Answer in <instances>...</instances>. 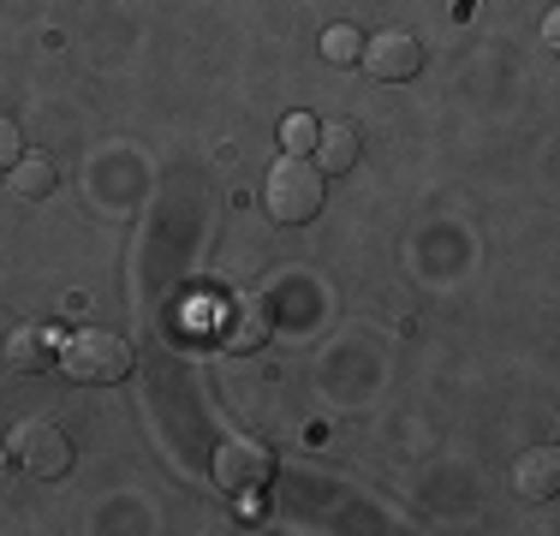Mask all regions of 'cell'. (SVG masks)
<instances>
[{
	"instance_id": "cell-1",
	"label": "cell",
	"mask_w": 560,
	"mask_h": 536,
	"mask_svg": "<svg viewBox=\"0 0 560 536\" xmlns=\"http://www.w3.org/2000/svg\"><path fill=\"white\" fill-rule=\"evenodd\" d=\"M323 179H328V173L316 167V161H304V155H280L275 167H269V179H262V209H269L280 226H304V221H316V214H323V203H328Z\"/></svg>"
},
{
	"instance_id": "cell-2",
	"label": "cell",
	"mask_w": 560,
	"mask_h": 536,
	"mask_svg": "<svg viewBox=\"0 0 560 536\" xmlns=\"http://www.w3.org/2000/svg\"><path fill=\"white\" fill-rule=\"evenodd\" d=\"M131 364H138V352H131V340L114 328H84V334H72L66 352H60V370L72 375V382H90V387L126 382Z\"/></svg>"
},
{
	"instance_id": "cell-3",
	"label": "cell",
	"mask_w": 560,
	"mask_h": 536,
	"mask_svg": "<svg viewBox=\"0 0 560 536\" xmlns=\"http://www.w3.org/2000/svg\"><path fill=\"white\" fill-rule=\"evenodd\" d=\"M7 453H12V465H19L24 477H36V482H60L66 471H72V441H66V429L48 423V418H31V423L12 429Z\"/></svg>"
},
{
	"instance_id": "cell-4",
	"label": "cell",
	"mask_w": 560,
	"mask_h": 536,
	"mask_svg": "<svg viewBox=\"0 0 560 536\" xmlns=\"http://www.w3.org/2000/svg\"><path fill=\"white\" fill-rule=\"evenodd\" d=\"M215 334L226 352H257V346H269L275 334V311L262 292H238V299H226L215 311Z\"/></svg>"
},
{
	"instance_id": "cell-5",
	"label": "cell",
	"mask_w": 560,
	"mask_h": 536,
	"mask_svg": "<svg viewBox=\"0 0 560 536\" xmlns=\"http://www.w3.org/2000/svg\"><path fill=\"white\" fill-rule=\"evenodd\" d=\"M358 66L370 78H382V84H406V78L423 72V43L411 31H382L358 48Z\"/></svg>"
},
{
	"instance_id": "cell-6",
	"label": "cell",
	"mask_w": 560,
	"mask_h": 536,
	"mask_svg": "<svg viewBox=\"0 0 560 536\" xmlns=\"http://www.w3.org/2000/svg\"><path fill=\"white\" fill-rule=\"evenodd\" d=\"M269 477H275V453L262 447V441H250V435L221 441V453H215V482H221L226 494H257Z\"/></svg>"
},
{
	"instance_id": "cell-7",
	"label": "cell",
	"mask_w": 560,
	"mask_h": 536,
	"mask_svg": "<svg viewBox=\"0 0 560 536\" xmlns=\"http://www.w3.org/2000/svg\"><path fill=\"white\" fill-rule=\"evenodd\" d=\"M513 489H518V501H555L560 494V447H530L513 465Z\"/></svg>"
},
{
	"instance_id": "cell-8",
	"label": "cell",
	"mask_w": 560,
	"mask_h": 536,
	"mask_svg": "<svg viewBox=\"0 0 560 536\" xmlns=\"http://www.w3.org/2000/svg\"><path fill=\"white\" fill-rule=\"evenodd\" d=\"M60 358V346H55V328H19L7 340V370H19V375H43L48 364Z\"/></svg>"
},
{
	"instance_id": "cell-9",
	"label": "cell",
	"mask_w": 560,
	"mask_h": 536,
	"mask_svg": "<svg viewBox=\"0 0 560 536\" xmlns=\"http://www.w3.org/2000/svg\"><path fill=\"white\" fill-rule=\"evenodd\" d=\"M316 167L323 173H352L358 167V126L352 119H335V126L316 131Z\"/></svg>"
},
{
	"instance_id": "cell-10",
	"label": "cell",
	"mask_w": 560,
	"mask_h": 536,
	"mask_svg": "<svg viewBox=\"0 0 560 536\" xmlns=\"http://www.w3.org/2000/svg\"><path fill=\"white\" fill-rule=\"evenodd\" d=\"M7 179H12V191H19L24 203H43V197L55 191V161L48 155H19V167H12Z\"/></svg>"
},
{
	"instance_id": "cell-11",
	"label": "cell",
	"mask_w": 560,
	"mask_h": 536,
	"mask_svg": "<svg viewBox=\"0 0 560 536\" xmlns=\"http://www.w3.org/2000/svg\"><path fill=\"white\" fill-rule=\"evenodd\" d=\"M316 131H323V126H316L311 114H287V119H280V143H287V155H311L316 150Z\"/></svg>"
},
{
	"instance_id": "cell-12",
	"label": "cell",
	"mask_w": 560,
	"mask_h": 536,
	"mask_svg": "<svg viewBox=\"0 0 560 536\" xmlns=\"http://www.w3.org/2000/svg\"><path fill=\"white\" fill-rule=\"evenodd\" d=\"M358 48H364V36H358L352 24H335V31L323 36V60H335V66H346V60H358Z\"/></svg>"
},
{
	"instance_id": "cell-13",
	"label": "cell",
	"mask_w": 560,
	"mask_h": 536,
	"mask_svg": "<svg viewBox=\"0 0 560 536\" xmlns=\"http://www.w3.org/2000/svg\"><path fill=\"white\" fill-rule=\"evenodd\" d=\"M19 155H24V138H19V126H12L7 114H0V173L19 167Z\"/></svg>"
}]
</instances>
